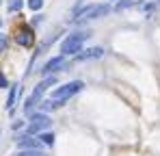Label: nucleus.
I'll list each match as a JSON object with an SVG mask.
<instances>
[{"label": "nucleus", "mask_w": 160, "mask_h": 156, "mask_svg": "<svg viewBox=\"0 0 160 156\" xmlns=\"http://www.w3.org/2000/svg\"><path fill=\"white\" fill-rule=\"evenodd\" d=\"M37 137H39V141H41L43 145H48V148H52V145H54V132H48V130H43V132H39Z\"/></svg>", "instance_id": "9b49d317"}, {"label": "nucleus", "mask_w": 160, "mask_h": 156, "mask_svg": "<svg viewBox=\"0 0 160 156\" xmlns=\"http://www.w3.org/2000/svg\"><path fill=\"white\" fill-rule=\"evenodd\" d=\"M15 44H18V46H22V48H30V46L35 44V30H30L28 26L20 28V30H18V35H15Z\"/></svg>", "instance_id": "0eeeda50"}, {"label": "nucleus", "mask_w": 160, "mask_h": 156, "mask_svg": "<svg viewBox=\"0 0 160 156\" xmlns=\"http://www.w3.org/2000/svg\"><path fill=\"white\" fill-rule=\"evenodd\" d=\"M84 89V82L82 80H72V82H65V85H61V87H56L52 91V96H50V100H58V102H67L72 96H76Z\"/></svg>", "instance_id": "f03ea898"}, {"label": "nucleus", "mask_w": 160, "mask_h": 156, "mask_svg": "<svg viewBox=\"0 0 160 156\" xmlns=\"http://www.w3.org/2000/svg\"><path fill=\"white\" fill-rule=\"evenodd\" d=\"M50 126H52V119L46 113H32L30 115V122H28V126H26V132L35 137V134L43 132V130H48Z\"/></svg>", "instance_id": "7ed1b4c3"}, {"label": "nucleus", "mask_w": 160, "mask_h": 156, "mask_svg": "<svg viewBox=\"0 0 160 156\" xmlns=\"http://www.w3.org/2000/svg\"><path fill=\"white\" fill-rule=\"evenodd\" d=\"M0 28H2V18H0Z\"/></svg>", "instance_id": "aec40b11"}, {"label": "nucleus", "mask_w": 160, "mask_h": 156, "mask_svg": "<svg viewBox=\"0 0 160 156\" xmlns=\"http://www.w3.org/2000/svg\"><path fill=\"white\" fill-rule=\"evenodd\" d=\"M18 148H20V150H37V152H41L43 143H41L39 139H35L32 134H26V137H20V139H18Z\"/></svg>", "instance_id": "6e6552de"}, {"label": "nucleus", "mask_w": 160, "mask_h": 156, "mask_svg": "<svg viewBox=\"0 0 160 156\" xmlns=\"http://www.w3.org/2000/svg\"><path fill=\"white\" fill-rule=\"evenodd\" d=\"M4 50H7V37L0 35V52H4Z\"/></svg>", "instance_id": "f3484780"}, {"label": "nucleus", "mask_w": 160, "mask_h": 156, "mask_svg": "<svg viewBox=\"0 0 160 156\" xmlns=\"http://www.w3.org/2000/svg\"><path fill=\"white\" fill-rule=\"evenodd\" d=\"M136 2L134 0H119L117 4H115V11H123V9H130V7H134Z\"/></svg>", "instance_id": "ddd939ff"}, {"label": "nucleus", "mask_w": 160, "mask_h": 156, "mask_svg": "<svg viewBox=\"0 0 160 156\" xmlns=\"http://www.w3.org/2000/svg\"><path fill=\"white\" fill-rule=\"evenodd\" d=\"M11 128H13V130L24 128V122H22V119H18V122H13V124H11Z\"/></svg>", "instance_id": "a211bd4d"}, {"label": "nucleus", "mask_w": 160, "mask_h": 156, "mask_svg": "<svg viewBox=\"0 0 160 156\" xmlns=\"http://www.w3.org/2000/svg\"><path fill=\"white\" fill-rule=\"evenodd\" d=\"M18 156H46L43 152H37V150H20Z\"/></svg>", "instance_id": "2eb2a0df"}, {"label": "nucleus", "mask_w": 160, "mask_h": 156, "mask_svg": "<svg viewBox=\"0 0 160 156\" xmlns=\"http://www.w3.org/2000/svg\"><path fill=\"white\" fill-rule=\"evenodd\" d=\"M110 13V7L108 4H91V7H87L84 11H80L78 18H76V22H87V20H98V18H104Z\"/></svg>", "instance_id": "20e7f679"}, {"label": "nucleus", "mask_w": 160, "mask_h": 156, "mask_svg": "<svg viewBox=\"0 0 160 156\" xmlns=\"http://www.w3.org/2000/svg\"><path fill=\"white\" fill-rule=\"evenodd\" d=\"M41 20H43V15H39V13H37V15H35V18H32V20H30V24L35 26V24H39V22H41Z\"/></svg>", "instance_id": "6ab92c4d"}, {"label": "nucleus", "mask_w": 160, "mask_h": 156, "mask_svg": "<svg viewBox=\"0 0 160 156\" xmlns=\"http://www.w3.org/2000/svg\"><path fill=\"white\" fill-rule=\"evenodd\" d=\"M100 56H104V48H87V50H80L76 56H74V61H91V59H100Z\"/></svg>", "instance_id": "1a4fd4ad"}, {"label": "nucleus", "mask_w": 160, "mask_h": 156, "mask_svg": "<svg viewBox=\"0 0 160 156\" xmlns=\"http://www.w3.org/2000/svg\"><path fill=\"white\" fill-rule=\"evenodd\" d=\"M7 87H9V80H7V76L0 72V89H7Z\"/></svg>", "instance_id": "dca6fc26"}, {"label": "nucleus", "mask_w": 160, "mask_h": 156, "mask_svg": "<svg viewBox=\"0 0 160 156\" xmlns=\"http://www.w3.org/2000/svg\"><path fill=\"white\" fill-rule=\"evenodd\" d=\"M89 30L84 33V30H80V33H72V35H67L65 37V41L61 44V54L63 56H76L80 50H82V46H84V41L89 39Z\"/></svg>", "instance_id": "f257e3e1"}, {"label": "nucleus", "mask_w": 160, "mask_h": 156, "mask_svg": "<svg viewBox=\"0 0 160 156\" xmlns=\"http://www.w3.org/2000/svg\"><path fill=\"white\" fill-rule=\"evenodd\" d=\"M65 67H67V59L61 54V56H54V59H50V61L43 65L41 74H43V76H54L56 72H63Z\"/></svg>", "instance_id": "39448f33"}, {"label": "nucleus", "mask_w": 160, "mask_h": 156, "mask_svg": "<svg viewBox=\"0 0 160 156\" xmlns=\"http://www.w3.org/2000/svg\"><path fill=\"white\" fill-rule=\"evenodd\" d=\"M22 7H24V0H9V2H7V9H9L11 13L22 11Z\"/></svg>", "instance_id": "f8f14e48"}, {"label": "nucleus", "mask_w": 160, "mask_h": 156, "mask_svg": "<svg viewBox=\"0 0 160 156\" xmlns=\"http://www.w3.org/2000/svg\"><path fill=\"white\" fill-rule=\"evenodd\" d=\"M52 85H56V76H46L41 82H39V85H37V87H35V89H32L30 98H32L35 102H39V100L43 98V93H46V91H48Z\"/></svg>", "instance_id": "423d86ee"}, {"label": "nucleus", "mask_w": 160, "mask_h": 156, "mask_svg": "<svg viewBox=\"0 0 160 156\" xmlns=\"http://www.w3.org/2000/svg\"><path fill=\"white\" fill-rule=\"evenodd\" d=\"M18 96H20V85H13V87H9V96H7V104H4V108H7V111H11V108L15 106V100H18Z\"/></svg>", "instance_id": "9d476101"}, {"label": "nucleus", "mask_w": 160, "mask_h": 156, "mask_svg": "<svg viewBox=\"0 0 160 156\" xmlns=\"http://www.w3.org/2000/svg\"><path fill=\"white\" fill-rule=\"evenodd\" d=\"M28 9L30 11H41V7H43V0H26Z\"/></svg>", "instance_id": "4468645a"}]
</instances>
